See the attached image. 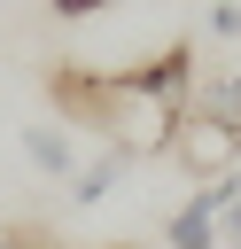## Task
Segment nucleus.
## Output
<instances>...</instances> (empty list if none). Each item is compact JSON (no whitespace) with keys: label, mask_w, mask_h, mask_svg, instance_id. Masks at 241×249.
Returning <instances> with one entry per match:
<instances>
[{"label":"nucleus","mask_w":241,"mask_h":249,"mask_svg":"<svg viewBox=\"0 0 241 249\" xmlns=\"http://www.w3.org/2000/svg\"><path fill=\"white\" fill-rule=\"evenodd\" d=\"M0 249H54L47 233H0Z\"/></svg>","instance_id":"6e6552de"},{"label":"nucleus","mask_w":241,"mask_h":249,"mask_svg":"<svg viewBox=\"0 0 241 249\" xmlns=\"http://www.w3.org/2000/svg\"><path fill=\"white\" fill-rule=\"evenodd\" d=\"M124 171H132V156H124V148H101V156H86V163H78V179L62 187V195H70V210H101V202L124 187Z\"/></svg>","instance_id":"7ed1b4c3"},{"label":"nucleus","mask_w":241,"mask_h":249,"mask_svg":"<svg viewBox=\"0 0 241 249\" xmlns=\"http://www.w3.org/2000/svg\"><path fill=\"white\" fill-rule=\"evenodd\" d=\"M210 31H218V39H241V8L218 0V8H210Z\"/></svg>","instance_id":"423d86ee"},{"label":"nucleus","mask_w":241,"mask_h":249,"mask_svg":"<svg viewBox=\"0 0 241 249\" xmlns=\"http://www.w3.org/2000/svg\"><path fill=\"white\" fill-rule=\"evenodd\" d=\"M171 156H179L194 179H225V171H233V156H241V140H233L225 124H210V117H194V109H187V117H179V132H171Z\"/></svg>","instance_id":"f03ea898"},{"label":"nucleus","mask_w":241,"mask_h":249,"mask_svg":"<svg viewBox=\"0 0 241 249\" xmlns=\"http://www.w3.org/2000/svg\"><path fill=\"white\" fill-rule=\"evenodd\" d=\"M218 249H241V202H233V210L218 218Z\"/></svg>","instance_id":"0eeeda50"},{"label":"nucleus","mask_w":241,"mask_h":249,"mask_svg":"<svg viewBox=\"0 0 241 249\" xmlns=\"http://www.w3.org/2000/svg\"><path fill=\"white\" fill-rule=\"evenodd\" d=\"M23 163H31V171H47V179H62V187H70V179H78V163H86V156H78V140H70V132H62V124H23Z\"/></svg>","instance_id":"20e7f679"},{"label":"nucleus","mask_w":241,"mask_h":249,"mask_svg":"<svg viewBox=\"0 0 241 249\" xmlns=\"http://www.w3.org/2000/svg\"><path fill=\"white\" fill-rule=\"evenodd\" d=\"M194 117H210V124H225L233 140H241V78H194V101H187Z\"/></svg>","instance_id":"39448f33"},{"label":"nucleus","mask_w":241,"mask_h":249,"mask_svg":"<svg viewBox=\"0 0 241 249\" xmlns=\"http://www.w3.org/2000/svg\"><path fill=\"white\" fill-rule=\"evenodd\" d=\"M47 86H54V101H62L70 124H93L101 148H124L132 163L140 156H171V132L187 117L163 93H148L132 70H54Z\"/></svg>","instance_id":"f257e3e1"},{"label":"nucleus","mask_w":241,"mask_h":249,"mask_svg":"<svg viewBox=\"0 0 241 249\" xmlns=\"http://www.w3.org/2000/svg\"><path fill=\"white\" fill-rule=\"evenodd\" d=\"M93 8H109V0H54V16H93Z\"/></svg>","instance_id":"1a4fd4ad"}]
</instances>
